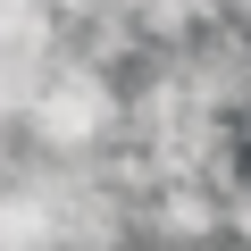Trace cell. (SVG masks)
I'll use <instances>...</instances> for the list:
<instances>
[{"instance_id":"1","label":"cell","mask_w":251,"mask_h":251,"mask_svg":"<svg viewBox=\"0 0 251 251\" xmlns=\"http://www.w3.org/2000/svg\"><path fill=\"white\" fill-rule=\"evenodd\" d=\"M126 143V75L92 67V59H59L34 92V117H25V151H50V159H100Z\"/></svg>"},{"instance_id":"2","label":"cell","mask_w":251,"mask_h":251,"mask_svg":"<svg viewBox=\"0 0 251 251\" xmlns=\"http://www.w3.org/2000/svg\"><path fill=\"white\" fill-rule=\"evenodd\" d=\"M143 243L226 251V184H209V176H168V184L143 201Z\"/></svg>"},{"instance_id":"3","label":"cell","mask_w":251,"mask_h":251,"mask_svg":"<svg viewBox=\"0 0 251 251\" xmlns=\"http://www.w3.org/2000/svg\"><path fill=\"white\" fill-rule=\"evenodd\" d=\"M59 59H17V50H0V134H17L25 143V117H34V92Z\"/></svg>"},{"instance_id":"4","label":"cell","mask_w":251,"mask_h":251,"mask_svg":"<svg viewBox=\"0 0 251 251\" xmlns=\"http://www.w3.org/2000/svg\"><path fill=\"white\" fill-rule=\"evenodd\" d=\"M17 159H25V143H17V134H0V193L17 184Z\"/></svg>"}]
</instances>
